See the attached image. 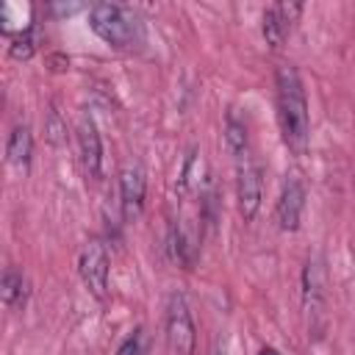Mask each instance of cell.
<instances>
[{
  "label": "cell",
  "mask_w": 355,
  "mask_h": 355,
  "mask_svg": "<svg viewBox=\"0 0 355 355\" xmlns=\"http://www.w3.org/2000/svg\"><path fill=\"white\" fill-rule=\"evenodd\" d=\"M275 105L283 144L297 155L305 153L311 139V111L302 75L291 64H280L275 69Z\"/></svg>",
  "instance_id": "1"
},
{
  "label": "cell",
  "mask_w": 355,
  "mask_h": 355,
  "mask_svg": "<svg viewBox=\"0 0 355 355\" xmlns=\"http://www.w3.org/2000/svg\"><path fill=\"white\" fill-rule=\"evenodd\" d=\"M89 28L114 50H136L144 44L141 17L122 3H94L89 8Z\"/></svg>",
  "instance_id": "2"
},
{
  "label": "cell",
  "mask_w": 355,
  "mask_h": 355,
  "mask_svg": "<svg viewBox=\"0 0 355 355\" xmlns=\"http://www.w3.org/2000/svg\"><path fill=\"white\" fill-rule=\"evenodd\" d=\"M327 269H324V255L313 252L305 266H302V313L308 322V336L322 338L324 324H327Z\"/></svg>",
  "instance_id": "3"
},
{
  "label": "cell",
  "mask_w": 355,
  "mask_h": 355,
  "mask_svg": "<svg viewBox=\"0 0 355 355\" xmlns=\"http://www.w3.org/2000/svg\"><path fill=\"white\" fill-rule=\"evenodd\" d=\"M164 338L172 355H194L197 349V324L183 294H172L166 302Z\"/></svg>",
  "instance_id": "4"
},
{
  "label": "cell",
  "mask_w": 355,
  "mask_h": 355,
  "mask_svg": "<svg viewBox=\"0 0 355 355\" xmlns=\"http://www.w3.org/2000/svg\"><path fill=\"white\" fill-rule=\"evenodd\" d=\"M78 275L86 286V291L97 300V302H105L111 288V258H108V250L100 239H89L80 252H78Z\"/></svg>",
  "instance_id": "5"
},
{
  "label": "cell",
  "mask_w": 355,
  "mask_h": 355,
  "mask_svg": "<svg viewBox=\"0 0 355 355\" xmlns=\"http://www.w3.org/2000/svg\"><path fill=\"white\" fill-rule=\"evenodd\" d=\"M263 202V166L250 153L236 161V208L244 222H252Z\"/></svg>",
  "instance_id": "6"
},
{
  "label": "cell",
  "mask_w": 355,
  "mask_h": 355,
  "mask_svg": "<svg viewBox=\"0 0 355 355\" xmlns=\"http://www.w3.org/2000/svg\"><path fill=\"white\" fill-rule=\"evenodd\" d=\"M305 6L302 3H272L263 8L261 14V33H263V42L272 47V50H280L286 44V39L291 36L294 25L300 22Z\"/></svg>",
  "instance_id": "7"
},
{
  "label": "cell",
  "mask_w": 355,
  "mask_h": 355,
  "mask_svg": "<svg viewBox=\"0 0 355 355\" xmlns=\"http://www.w3.org/2000/svg\"><path fill=\"white\" fill-rule=\"evenodd\" d=\"M305 183L300 175H286L277 202H275V222L286 233H297L302 225V211H305Z\"/></svg>",
  "instance_id": "8"
},
{
  "label": "cell",
  "mask_w": 355,
  "mask_h": 355,
  "mask_svg": "<svg viewBox=\"0 0 355 355\" xmlns=\"http://www.w3.org/2000/svg\"><path fill=\"white\" fill-rule=\"evenodd\" d=\"M147 200V175L139 164H125L119 169V208L122 219L133 222L141 216Z\"/></svg>",
  "instance_id": "9"
},
{
  "label": "cell",
  "mask_w": 355,
  "mask_h": 355,
  "mask_svg": "<svg viewBox=\"0 0 355 355\" xmlns=\"http://www.w3.org/2000/svg\"><path fill=\"white\" fill-rule=\"evenodd\" d=\"M75 136H78V153H80V166L83 172L97 180L103 175V136H100V128L94 122L92 114H80L78 119V128H75Z\"/></svg>",
  "instance_id": "10"
},
{
  "label": "cell",
  "mask_w": 355,
  "mask_h": 355,
  "mask_svg": "<svg viewBox=\"0 0 355 355\" xmlns=\"http://www.w3.org/2000/svg\"><path fill=\"white\" fill-rule=\"evenodd\" d=\"M33 158V133L25 122L14 125L8 139H6V161L17 169H28Z\"/></svg>",
  "instance_id": "11"
},
{
  "label": "cell",
  "mask_w": 355,
  "mask_h": 355,
  "mask_svg": "<svg viewBox=\"0 0 355 355\" xmlns=\"http://www.w3.org/2000/svg\"><path fill=\"white\" fill-rule=\"evenodd\" d=\"M0 300L8 311H19L28 302V277L17 266H6L3 283H0Z\"/></svg>",
  "instance_id": "12"
},
{
  "label": "cell",
  "mask_w": 355,
  "mask_h": 355,
  "mask_svg": "<svg viewBox=\"0 0 355 355\" xmlns=\"http://www.w3.org/2000/svg\"><path fill=\"white\" fill-rule=\"evenodd\" d=\"M225 147L233 155V161L250 155V130L244 116H239L236 111H227L225 116Z\"/></svg>",
  "instance_id": "13"
},
{
  "label": "cell",
  "mask_w": 355,
  "mask_h": 355,
  "mask_svg": "<svg viewBox=\"0 0 355 355\" xmlns=\"http://www.w3.org/2000/svg\"><path fill=\"white\" fill-rule=\"evenodd\" d=\"M36 50H39V28H36V22L19 28V31L11 36V44H8V55H11V58L28 61V58L36 55Z\"/></svg>",
  "instance_id": "14"
},
{
  "label": "cell",
  "mask_w": 355,
  "mask_h": 355,
  "mask_svg": "<svg viewBox=\"0 0 355 355\" xmlns=\"http://www.w3.org/2000/svg\"><path fill=\"white\" fill-rule=\"evenodd\" d=\"M44 139L50 141V147H67V141H69L67 122L53 103L47 105V114H44Z\"/></svg>",
  "instance_id": "15"
},
{
  "label": "cell",
  "mask_w": 355,
  "mask_h": 355,
  "mask_svg": "<svg viewBox=\"0 0 355 355\" xmlns=\"http://www.w3.org/2000/svg\"><path fill=\"white\" fill-rule=\"evenodd\" d=\"M116 355H144V347H141V330H136L133 336H128V338L119 344Z\"/></svg>",
  "instance_id": "16"
},
{
  "label": "cell",
  "mask_w": 355,
  "mask_h": 355,
  "mask_svg": "<svg viewBox=\"0 0 355 355\" xmlns=\"http://www.w3.org/2000/svg\"><path fill=\"white\" fill-rule=\"evenodd\" d=\"M258 355H280V349H277V347H272V344H263V347L258 349Z\"/></svg>",
  "instance_id": "17"
}]
</instances>
